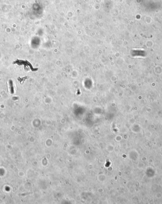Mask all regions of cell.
<instances>
[{"label": "cell", "mask_w": 162, "mask_h": 204, "mask_svg": "<svg viewBox=\"0 0 162 204\" xmlns=\"http://www.w3.org/2000/svg\"><path fill=\"white\" fill-rule=\"evenodd\" d=\"M9 84L11 92L13 93V92H14V87H13V82H12V80H10Z\"/></svg>", "instance_id": "6da1fadb"}]
</instances>
